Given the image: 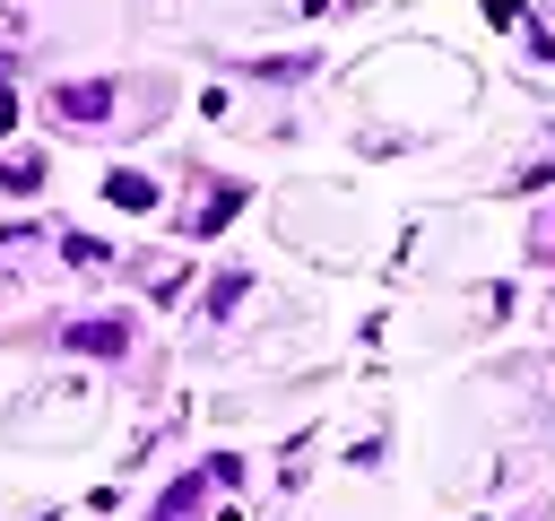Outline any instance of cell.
Returning a JSON list of instances; mask_svg holds the SVG:
<instances>
[{
    "instance_id": "2",
    "label": "cell",
    "mask_w": 555,
    "mask_h": 521,
    "mask_svg": "<svg viewBox=\"0 0 555 521\" xmlns=\"http://www.w3.org/2000/svg\"><path fill=\"white\" fill-rule=\"evenodd\" d=\"M121 339H130V321H78L69 330V347H87V356H121Z\"/></svg>"
},
{
    "instance_id": "5",
    "label": "cell",
    "mask_w": 555,
    "mask_h": 521,
    "mask_svg": "<svg viewBox=\"0 0 555 521\" xmlns=\"http://www.w3.org/2000/svg\"><path fill=\"white\" fill-rule=\"evenodd\" d=\"M295 9H304V17H321V9H330V0H295Z\"/></svg>"
},
{
    "instance_id": "3",
    "label": "cell",
    "mask_w": 555,
    "mask_h": 521,
    "mask_svg": "<svg viewBox=\"0 0 555 521\" xmlns=\"http://www.w3.org/2000/svg\"><path fill=\"white\" fill-rule=\"evenodd\" d=\"M234 208H243V182H225V191H208V208H199V234H217V226H225Z\"/></svg>"
},
{
    "instance_id": "4",
    "label": "cell",
    "mask_w": 555,
    "mask_h": 521,
    "mask_svg": "<svg viewBox=\"0 0 555 521\" xmlns=\"http://www.w3.org/2000/svg\"><path fill=\"white\" fill-rule=\"evenodd\" d=\"M104 191H113V200H121V208H156V182H139V174H113V182H104Z\"/></svg>"
},
{
    "instance_id": "1",
    "label": "cell",
    "mask_w": 555,
    "mask_h": 521,
    "mask_svg": "<svg viewBox=\"0 0 555 521\" xmlns=\"http://www.w3.org/2000/svg\"><path fill=\"white\" fill-rule=\"evenodd\" d=\"M52 104H61V113H69V122H95V113H104V104H113V87H104V78H87V87H61V96H52Z\"/></svg>"
}]
</instances>
